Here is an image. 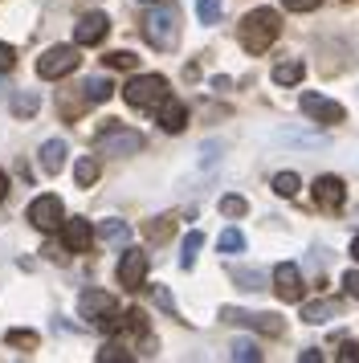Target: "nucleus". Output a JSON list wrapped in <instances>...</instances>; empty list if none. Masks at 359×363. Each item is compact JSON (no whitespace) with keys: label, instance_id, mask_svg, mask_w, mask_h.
Here are the masks:
<instances>
[{"label":"nucleus","instance_id":"obj_1","mask_svg":"<svg viewBox=\"0 0 359 363\" xmlns=\"http://www.w3.org/2000/svg\"><path fill=\"white\" fill-rule=\"evenodd\" d=\"M277 33H282V17H277L274 9H253L237 25V37H241V45L249 53H265L277 41Z\"/></svg>","mask_w":359,"mask_h":363},{"label":"nucleus","instance_id":"obj_2","mask_svg":"<svg viewBox=\"0 0 359 363\" xmlns=\"http://www.w3.org/2000/svg\"><path fill=\"white\" fill-rule=\"evenodd\" d=\"M143 37L163 53L176 50L180 45V9L176 4H160V0H155V9L143 17Z\"/></svg>","mask_w":359,"mask_h":363},{"label":"nucleus","instance_id":"obj_3","mask_svg":"<svg viewBox=\"0 0 359 363\" xmlns=\"http://www.w3.org/2000/svg\"><path fill=\"white\" fill-rule=\"evenodd\" d=\"M94 151L98 155H114V160H123V155H139V151H143V135L131 131V127L111 123V127H102V131L94 135Z\"/></svg>","mask_w":359,"mask_h":363},{"label":"nucleus","instance_id":"obj_4","mask_svg":"<svg viewBox=\"0 0 359 363\" xmlns=\"http://www.w3.org/2000/svg\"><path fill=\"white\" fill-rule=\"evenodd\" d=\"M123 99L135 111H151V106H160L167 99V78H160V74H139V78H131L123 86Z\"/></svg>","mask_w":359,"mask_h":363},{"label":"nucleus","instance_id":"obj_5","mask_svg":"<svg viewBox=\"0 0 359 363\" xmlns=\"http://www.w3.org/2000/svg\"><path fill=\"white\" fill-rule=\"evenodd\" d=\"M78 62H82V57H78L74 45H53V50H45L41 57H37V78L57 82V78H65V74H74Z\"/></svg>","mask_w":359,"mask_h":363},{"label":"nucleus","instance_id":"obj_6","mask_svg":"<svg viewBox=\"0 0 359 363\" xmlns=\"http://www.w3.org/2000/svg\"><path fill=\"white\" fill-rule=\"evenodd\" d=\"M221 318H225V323H237V327L258 330V335H270V339L286 335V323H282L277 314H253V311H237V306H221Z\"/></svg>","mask_w":359,"mask_h":363},{"label":"nucleus","instance_id":"obj_7","mask_svg":"<svg viewBox=\"0 0 359 363\" xmlns=\"http://www.w3.org/2000/svg\"><path fill=\"white\" fill-rule=\"evenodd\" d=\"M298 106H302V115L314 118V123H323V127H335V123H343L347 118V111H343L335 99H323V94H314V90H306L302 99H298Z\"/></svg>","mask_w":359,"mask_h":363},{"label":"nucleus","instance_id":"obj_8","mask_svg":"<svg viewBox=\"0 0 359 363\" xmlns=\"http://www.w3.org/2000/svg\"><path fill=\"white\" fill-rule=\"evenodd\" d=\"M62 216H65V204L57 196H37L29 204V225H33V229H41V233L57 229V225H62Z\"/></svg>","mask_w":359,"mask_h":363},{"label":"nucleus","instance_id":"obj_9","mask_svg":"<svg viewBox=\"0 0 359 363\" xmlns=\"http://www.w3.org/2000/svg\"><path fill=\"white\" fill-rule=\"evenodd\" d=\"M310 192H314V204L326 208V213H339L343 204H347V184H343L339 176H319Z\"/></svg>","mask_w":359,"mask_h":363},{"label":"nucleus","instance_id":"obj_10","mask_svg":"<svg viewBox=\"0 0 359 363\" xmlns=\"http://www.w3.org/2000/svg\"><path fill=\"white\" fill-rule=\"evenodd\" d=\"M62 241H65V249L86 253V249L94 245V229H90V220H86V216H62Z\"/></svg>","mask_w":359,"mask_h":363},{"label":"nucleus","instance_id":"obj_11","mask_svg":"<svg viewBox=\"0 0 359 363\" xmlns=\"http://www.w3.org/2000/svg\"><path fill=\"white\" fill-rule=\"evenodd\" d=\"M274 290L282 302H302V269L294 262H282L274 269Z\"/></svg>","mask_w":359,"mask_h":363},{"label":"nucleus","instance_id":"obj_12","mask_svg":"<svg viewBox=\"0 0 359 363\" xmlns=\"http://www.w3.org/2000/svg\"><path fill=\"white\" fill-rule=\"evenodd\" d=\"M106 33H111V17L106 13H86L74 25V45H98Z\"/></svg>","mask_w":359,"mask_h":363},{"label":"nucleus","instance_id":"obj_13","mask_svg":"<svg viewBox=\"0 0 359 363\" xmlns=\"http://www.w3.org/2000/svg\"><path fill=\"white\" fill-rule=\"evenodd\" d=\"M143 278H147V253L127 249V253H123V262H118V286H123V290H139Z\"/></svg>","mask_w":359,"mask_h":363},{"label":"nucleus","instance_id":"obj_14","mask_svg":"<svg viewBox=\"0 0 359 363\" xmlns=\"http://www.w3.org/2000/svg\"><path fill=\"white\" fill-rule=\"evenodd\" d=\"M78 314L82 318H90V323H102L106 314H114V298L106 294V290H82Z\"/></svg>","mask_w":359,"mask_h":363},{"label":"nucleus","instance_id":"obj_15","mask_svg":"<svg viewBox=\"0 0 359 363\" xmlns=\"http://www.w3.org/2000/svg\"><path fill=\"white\" fill-rule=\"evenodd\" d=\"M160 127L167 135H180L184 127H188V106H184V102H176V99H163L160 102Z\"/></svg>","mask_w":359,"mask_h":363},{"label":"nucleus","instance_id":"obj_16","mask_svg":"<svg viewBox=\"0 0 359 363\" xmlns=\"http://www.w3.org/2000/svg\"><path fill=\"white\" fill-rule=\"evenodd\" d=\"M65 155H70V151H65L62 139H49L45 147H41V172H45V176H57L65 167Z\"/></svg>","mask_w":359,"mask_h":363},{"label":"nucleus","instance_id":"obj_17","mask_svg":"<svg viewBox=\"0 0 359 363\" xmlns=\"http://www.w3.org/2000/svg\"><path fill=\"white\" fill-rule=\"evenodd\" d=\"M331 318H339V302H331V298H323V302H306V306H302V323H310V327L331 323Z\"/></svg>","mask_w":359,"mask_h":363},{"label":"nucleus","instance_id":"obj_18","mask_svg":"<svg viewBox=\"0 0 359 363\" xmlns=\"http://www.w3.org/2000/svg\"><path fill=\"white\" fill-rule=\"evenodd\" d=\"M9 111H13L16 118H33L41 111V94H37V90H16L13 99H9Z\"/></svg>","mask_w":359,"mask_h":363},{"label":"nucleus","instance_id":"obj_19","mask_svg":"<svg viewBox=\"0 0 359 363\" xmlns=\"http://www.w3.org/2000/svg\"><path fill=\"white\" fill-rule=\"evenodd\" d=\"M98 241H102V245H127L131 225L127 220H102V225H98Z\"/></svg>","mask_w":359,"mask_h":363},{"label":"nucleus","instance_id":"obj_20","mask_svg":"<svg viewBox=\"0 0 359 363\" xmlns=\"http://www.w3.org/2000/svg\"><path fill=\"white\" fill-rule=\"evenodd\" d=\"M228 274H233V281H237L241 290H249V294H258V290H265V286H270L261 269H245V265H233Z\"/></svg>","mask_w":359,"mask_h":363},{"label":"nucleus","instance_id":"obj_21","mask_svg":"<svg viewBox=\"0 0 359 363\" xmlns=\"http://www.w3.org/2000/svg\"><path fill=\"white\" fill-rule=\"evenodd\" d=\"M200 249H204V233L192 229L188 237H184V249H180V265H184V269H192L196 257H200Z\"/></svg>","mask_w":359,"mask_h":363},{"label":"nucleus","instance_id":"obj_22","mask_svg":"<svg viewBox=\"0 0 359 363\" xmlns=\"http://www.w3.org/2000/svg\"><path fill=\"white\" fill-rule=\"evenodd\" d=\"M94 180H98V160H94V155L74 160V184H78V188H90Z\"/></svg>","mask_w":359,"mask_h":363},{"label":"nucleus","instance_id":"obj_23","mask_svg":"<svg viewBox=\"0 0 359 363\" xmlns=\"http://www.w3.org/2000/svg\"><path fill=\"white\" fill-rule=\"evenodd\" d=\"M82 94H86V102H106L114 94V86H111V78H86Z\"/></svg>","mask_w":359,"mask_h":363},{"label":"nucleus","instance_id":"obj_24","mask_svg":"<svg viewBox=\"0 0 359 363\" xmlns=\"http://www.w3.org/2000/svg\"><path fill=\"white\" fill-rule=\"evenodd\" d=\"M302 74H306L302 62H277V66H274V82L277 86H298V82H302Z\"/></svg>","mask_w":359,"mask_h":363},{"label":"nucleus","instance_id":"obj_25","mask_svg":"<svg viewBox=\"0 0 359 363\" xmlns=\"http://www.w3.org/2000/svg\"><path fill=\"white\" fill-rule=\"evenodd\" d=\"M228 355H233L237 363H258L261 359V347L253 343V339H237V343L228 347Z\"/></svg>","mask_w":359,"mask_h":363},{"label":"nucleus","instance_id":"obj_26","mask_svg":"<svg viewBox=\"0 0 359 363\" xmlns=\"http://www.w3.org/2000/svg\"><path fill=\"white\" fill-rule=\"evenodd\" d=\"M172 233H176V216H155V220L147 225V237H151V241H167Z\"/></svg>","mask_w":359,"mask_h":363},{"label":"nucleus","instance_id":"obj_27","mask_svg":"<svg viewBox=\"0 0 359 363\" xmlns=\"http://www.w3.org/2000/svg\"><path fill=\"white\" fill-rule=\"evenodd\" d=\"M4 339H9V347H21V351H37V343H41V339H37V330H9V335H4Z\"/></svg>","mask_w":359,"mask_h":363},{"label":"nucleus","instance_id":"obj_28","mask_svg":"<svg viewBox=\"0 0 359 363\" xmlns=\"http://www.w3.org/2000/svg\"><path fill=\"white\" fill-rule=\"evenodd\" d=\"M298 188H302V180H298L294 172H277V176H274V192H277V196L290 200L294 192H298Z\"/></svg>","mask_w":359,"mask_h":363},{"label":"nucleus","instance_id":"obj_29","mask_svg":"<svg viewBox=\"0 0 359 363\" xmlns=\"http://www.w3.org/2000/svg\"><path fill=\"white\" fill-rule=\"evenodd\" d=\"M102 62H106V69H135L139 66V57H135L131 50H114V53H106Z\"/></svg>","mask_w":359,"mask_h":363},{"label":"nucleus","instance_id":"obj_30","mask_svg":"<svg viewBox=\"0 0 359 363\" xmlns=\"http://www.w3.org/2000/svg\"><path fill=\"white\" fill-rule=\"evenodd\" d=\"M196 17H200V25H216L221 21V0H196Z\"/></svg>","mask_w":359,"mask_h":363},{"label":"nucleus","instance_id":"obj_31","mask_svg":"<svg viewBox=\"0 0 359 363\" xmlns=\"http://www.w3.org/2000/svg\"><path fill=\"white\" fill-rule=\"evenodd\" d=\"M216 245H221V253H241V249H245V233L241 229H225Z\"/></svg>","mask_w":359,"mask_h":363},{"label":"nucleus","instance_id":"obj_32","mask_svg":"<svg viewBox=\"0 0 359 363\" xmlns=\"http://www.w3.org/2000/svg\"><path fill=\"white\" fill-rule=\"evenodd\" d=\"M98 363H135V355H127V351H123V347H102V351H98Z\"/></svg>","mask_w":359,"mask_h":363},{"label":"nucleus","instance_id":"obj_33","mask_svg":"<svg viewBox=\"0 0 359 363\" xmlns=\"http://www.w3.org/2000/svg\"><path fill=\"white\" fill-rule=\"evenodd\" d=\"M221 213L225 216H245L249 204H245V196H221Z\"/></svg>","mask_w":359,"mask_h":363},{"label":"nucleus","instance_id":"obj_34","mask_svg":"<svg viewBox=\"0 0 359 363\" xmlns=\"http://www.w3.org/2000/svg\"><path fill=\"white\" fill-rule=\"evenodd\" d=\"M151 294H155V306H160V311L176 314V298H172V290H167V286H155Z\"/></svg>","mask_w":359,"mask_h":363},{"label":"nucleus","instance_id":"obj_35","mask_svg":"<svg viewBox=\"0 0 359 363\" xmlns=\"http://www.w3.org/2000/svg\"><path fill=\"white\" fill-rule=\"evenodd\" d=\"M221 151H225V143H216V139H212V143H204V147H200V167H212Z\"/></svg>","mask_w":359,"mask_h":363},{"label":"nucleus","instance_id":"obj_36","mask_svg":"<svg viewBox=\"0 0 359 363\" xmlns=\"http://www.w3.org/2000/svg\"><path fill=\"white\" fill-rule=\"evenodd\" d=\"M282 4H286L290 13H314V9H319L323 0H282Z\"/></svg>","mask_w":359,"mask_h":363},{"label":"nucleus","instance_id":"obj_37","mask_svg":"<svg viewBox=\"0 0 359 363\" xmlns=\"http://www.w3.org/2000/svg\"><path fill=\"white\" fill-rule=\"evenodd\" d=\"M13 66H16V53H13V45H4V41H0V74H9Z\"/></svg>","mask_w":359,"mask_h":363},{"label":"nucleus","instance_id":"obj_38","mask_svg":"<svg viewBox=\"0 0 359 363\" xmlns=\"http://www.w3.org/2000/svg\"><path fill=\"white\" fill-rule=\"evenodd\" d=\"M343 290L351 298H359V269H347V274H343Z\"/></svg>","mask_w":359,"mask_h":363},{"label":"nucleus","instance_id":"obj_39","mask_svg":"<svg viewBox=\"0 0 359 363\" xmlns=\"http://www.w3.org/2000/svg\"><path fill=\"white\" fill-rule=\"evenodd\" d=\"M339 359L343 363H359V343H351V339H347V343L339 347Z\"/></svg>","mask_w":359,"mask_h":363},{"label":"nucleus","instance_id":"obj_40","mask_svg":"<svg viewBox=\"0 0 359 363\" xmlns=\"http://www.w3.org/2000/svg\"><path fill=\"white\" fill-rule=\"evenodd\" d=\"M9 196V180H4V172H0V200Z\"/></svg>","mask_w":359,"mask_h":363},{"label":"nucleus","instance_id":"obj_41","mask_svg":"<svg viewBox=\"0 0 359 363\" xmlns=\"http://www.w3.org/2000/svg\"><path fill=\"white\" fill-rule=\"evenodd\" d=\"M351 257H355V262H359V237H355V241H351Z\"/></svg>","mask_w":359,"mask_h":363},{"label":"nucleus","instance_id":"obj_42","mask_svg":"<svg viewBox=\"0 0 359 363\" xmlns=\"http://www.w3.org/2000/svg\"><path fill=\"white\" fill-rule=\"evenodd\" d=\"M139 4H155V0H139Z\"/></svg>","mask_w":359,"mask_h":363},{"label":"nucleus","instance_id":"obj_43","mask_svg":"<svg viewBox=\"0 0 359 363\" xmlns=\"http://www.w3.org/2000/svg\"><path fill=\"white\" fill-rule=\"evenodd\" d=\"M0 90H4V82H0Z\"/></svg>","mask_w":359,"mask_h":363}]
</instances>
